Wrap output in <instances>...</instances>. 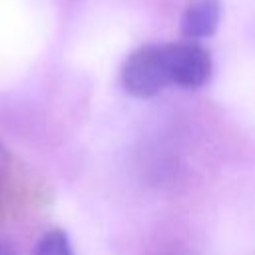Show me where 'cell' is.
<instances>
[{"instance_id":"cell-4","label":"cell","mask_w":255,"mask_h":255,"mask_svg":"<svg viewBox=\"0 0 255 255\" xmlns=\"http://www.w3.org/2000/svg\"><path fill=\"white\" fill-rule=\"evenodd\" d=\"M34 255H74L68 235L62 229H52L42 235L36 245Z\"/></svg>"},{"instance_id":"cell-5","label":"cell","mask_w":255,"mask_h":255,"mask_svg":"<svg viewBox=\"0 0 255 255\" xmlns=\"http://www.w3.org/2000/svg\"><path fill=\"white\" fill-rule=\"evenodd\" d=\"M8 173H10V167H8V153H6V151H4V147L0 145V217H2L4 207H6Z\"/></svg>"},{"instance_id":"cell-6","label":"cell","mask_w":255,"mask_h":255,"mask_svg":"<svg viewBox=\"0 0 255 255\" xmlns=\"http://www.w3.org/2000/svg\"><path fill=\"white\" fill-rule=\"evenodd\" d=\"M0 255H14L12 245H10V243H6V241H2V239H0Z\"/></svg>"},{"instance_id":"cell-2","label":"cell","mask_w":255,"mask_h":255,"mask_svg":"<svg viewBox=\"0 0 255 255\" xmlns=\"http://www.w3.org/2000/svg\"><path fill=\"white\" fill-rule=\"evenodd\" d=\"M165 54L171 84L187 90H195L207 84L213 64L209 52L201 44H197V40L165 44Z\"/></svg>"},{"instance_id":"cell-1","label":"cell","mask_w":255,"mask_h":255,"mask_svg":"<svg viewBox=\"0 0 255 255\" xmlns=\"http://www.w3.org/2000/svg\"><path fill=\"white\" fill-rule=\"evenodd\" d=\"M122 84L135 98H151L171 84L165 44H145L133 50L122 66Z\"/></svg>"},{"instance_id":"cell-3","label":"cell","mask_w":255,"mask_h":255,"mask_svg":"<svg viewBox=\"0 0 255 255\" xmlns=\"http://www.w3.org/2000/svg\"><path fill=\"white\" fill-rule=\"evenodd\" d=\"M221 22L219 0H191L181 16V34L187 40L213 36Z\"/></svg>"}]
</instances>
